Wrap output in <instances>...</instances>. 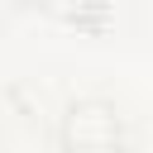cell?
Wrapping results in <instances>:
<instances>
[{"label":"cell","mask_w":153,"mask_h":153,"mask_svg":"<svg viewBox=\"0 0 153 153\" xmlns=\"http://www.w3.org/2000/svg\"><path fill=\"white\" fill-rule=\"evenodd\" d=\"M57 139L67 153H129V124H124L120 105H110L100 96L72 100L57 120Z\"/></svg>","instance_id":"1"},{"label":"cell","mask_w":153,"mask_h":153,"mask_svg":"<svg viewBox=\"0 0 153 153\" xmlns=\"http://www.w3.org/2000/svg\"><path fill=\"white\" fill-rule=\"evenodd\" d=\"M53 14H62L67 24L86 29V33H100L110 24V0H43Z\"/></svg>","instance_id":"2"},{"label":"cell","mask_w":153,"mask_h":153,"mask_svg":"<svg viewBox=\"0 0 153 153\" xmlns=\"http://www.w3.org/2000/svg\"><path fill=\"white\" fill-rule=\"evenodd\" d=\"M5 5H33V0H5Z\"/></svg>","instance_id":"3"}]
</instances>
